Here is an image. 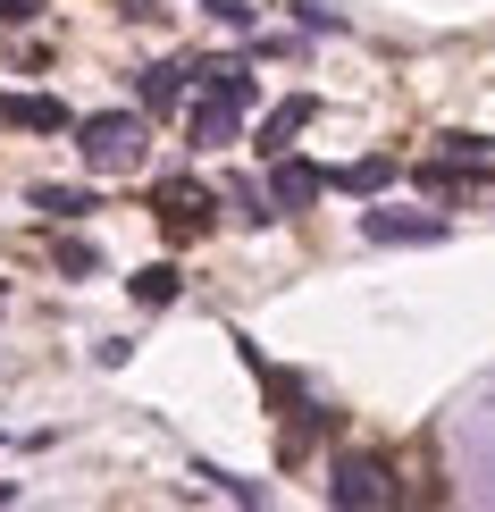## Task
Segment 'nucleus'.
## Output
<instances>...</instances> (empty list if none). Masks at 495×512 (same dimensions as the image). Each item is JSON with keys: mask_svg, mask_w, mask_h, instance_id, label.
<instances>
[{"mask_svg": "<svg viewBox=\"0 0 495 512\" xmlns=\"http://www.w3.org/2000/svg\"><path fill=\"white\" fill-rule=\"evenodd\" d=\"M294 9H303V26H311V34H336V26H344L336 0H294Z\"/></svg>", "mask_w": 495, "mask_h": 512, "instance_id": "dca6fc26", "label": "nucleus"}, {"mask_svg": "<svg viewBox=\"0 0 495 512\" xmlns=\"http://www.w3.org/2000/svg\"><path fill=\"white\" fill-rule=\"evenodd\" d=\"M319 194H328V168H311V160H294V152L269 160V202L277 210H311Z\"/></svg>", "mask_w": 495, "mask_h": 512, "instance_id": "7ed1b4c3", "label": "nucleus"}, {"mask_svg": "<svg viewBox=\"0 0 495 512\" xmlns=\"http://www.w3.org/2000/svg\"><path fill=\"white\" fill-rule=\"evenodd\" d=\"M235 126H244V101H227V93H202L185 110V135L202 143V152H219V143H235Z\"/></svg>", "mask_w": 495, "mask_h": 512, "instance_id": "20e7f679", "label": "nucleus"}, {"mask_svg": "<svg viewBox=\"0 0 495 512\" xmlns=\"http://www.w3.org/2000/svg\"><path fill=\"white\" fill-rule=\"evenodd\" d=\"M135 303H177V269H168V261H152V269H135Z\"/></svg>", "mask_w": 495, "mask_h": 512, "instance_id": "ddd939ff", "label": "nucleus"}, {"mask_svg": "<svg viewBox=\"0 0 495 512\" xmlns=\"http://www.w3.org/2000/svg\"><path fill=\"white\" fill-rule=\"evenodd\" d=\"M76 152H84L93 177L143 168V110H93V118H76Z\"/></svg>", "mask_w": 495, "mask_h": 512, "instance_id": "f257e3e1", "label": "nucleus"}, {"mask_svg": "<svg viewBox=\"0 0 495 512\" xmlns=\"http://www.w3.org/2000/svg\"><path fill=\"white\" fill-rule=\"evenodd\" d=\"M185 76H193V68H177V59H160V68H143V76H135V93H143V110H177V93H185Z\"/></svg>", "mask_w": 495, "mask_h": 512, "instance_id": "1a4fd4ad", "label": "nucleus"}, {"mask_svg": "<svg viewBox=\"0 0 495 512\" xmlns=\"http://www.w3.org/2000/svg\"><path fill=\"white\" fill-rule=\"evenodd\" d=\"M42 17V0H0V26H34Z\"/></svg>", "mask_w": 495, "mask_h": 512, "instance_id": "f3484780", "label": "nucleus"}, {"mask_svg": "<svg viewBox=\"0 0 495 512\" xmlns=\"http://www.w3.org/2000/svg\"><path fill=\"white\" fill-rule=\"evenodd\" d=\"M370 244H445V219H412V210H370L361 219Z\"/></svg>", "mask_w": 495, "mask_h": 512, "instance_id": "0eeeda50", "label": "nucleus"}, {"mask_svg": "<svg viewBox=\"0 0 495 512\" xmlns=\"http://www.w3.org/2000/svg\"><path fill=\"white\" fill-rule=\"evenodd\" d=\"M403 487H395V471H386L378 454H344L336 471H328V504H344V512H378V504H395Z\"/></svg>", "mask_w": 495, "mask_h": 512, "instance_id": "f03ea898", "label": "nucleus"}, {"mask_svg": "<svg viewBox=\"0 0 495 512\" xmlns=\"http://www.w3.org/2000/svg\"><path fill=\"white\" fill-rule=\"evenodd\" d=\"M34 210H42V219H84L93 202H84L76 185H34Z\"/></svg>", "mask_w": 495, "mask_h": 512, "instance_id": "f8f14e48", "label": "nucleus"}, {"mask_svg": "<svg viewBox=\"0 0 495 512\" xmlns=\"http://www.w3.org/2000/svg\"><path fill=\"white\" fill-rule=\"evenodd\" d=\"M386 177H395V160H353V168H328V185H336V194H378Z\"/></svg>", "mask_w": 495, "mask_h": 512, "instance_id": "9d476101", "label": "nucleus"}, {"mask_svg": "<svg viewBox=\"0 0 495 512\" xmlns=\"http://www.w3.org/2000/svg\"><path fill=\"white\" fill-rule=\"evenodd\" d=\"M160 227H168V236H202V227H210V194H202V185H193V177H177V185H160Z\"/></svg>", "mask_w": 495, "mask_h": 512, "instance_id": "39448f33", "label": "nucleus"}, {"mask_svg": "<svg viewBox=\"0 0 495 512\" xmlns=\"http://www.w3.org/2000/svg\"><path fill=\"white\" fill-rule=\"evenodd\" d=\"M193 479H210V487H219V496H235V504H269L261 479H235V471H219V462H193Z\"/></svg>", "mask_w": 495, "mask_h": 512, "instance_id": "9b49d317", "label": "nucleus"}, {"mask_svg": "<svg viewBox=\"0 0 495 512\" xmlns=\"http://www.w3.org/2000/svg\"><path fill=\"white\" fill-rule=\"evenodd\" d=\"M0 504H17V487H9V479H0Z\"/></svg>", "mask_w": 495, "mask_h": 512, "instance_id": "a211bd4d", "label": "nucleus"}, {"mask_svg": "<svg viewBox=\"0 0 495 512\" xmlns=\"http://www.w3.org/2000/svg\"><path fill=\"white\" fill-rule=\"evenodd\" d=\"M311 118H319V101H311V93H294V101H277V110L261 118V160H277V152H286V143L303 135Z\"/></svg>", "mask_w": 495, "mask_h": 512, "instance_id": "6e6552de", "label": "nucleus"}, {"mask_svg": "<svg viewBox=\"0 0 495 512\" xmlns=\"http://www.w3.org/2000/svg\"><path fill=\"white\" fill-rule=\"evenodd\" d=\"M59 269H68V277H93V269H101V252L84 244V236H68V244H59Z\"/></svg>", "mask_w": 495, "mask_h": 512, "instance_id": "2eb2a0df", "label": "nucleus"}, {"mask_svg": "<svg viewBox=\"0 0 495 512\" xmlns=\"http://www.w3.org/2000/svg\"><path fill=\"white\" fill-rule=\"evenodd\" d=\"M0 118L26 126V135H68V126H76V110L59 93H17V101H0Z\"/></svg>", "mask_w": 495, "mask_h": 512, "instance_id": "423d86ee", "label": "nucleus"}, {"mask_svg": "<svg viewBox=\"0 0 495 512\" xmlns=\"http://www.w3.org/2000/svg\"><path fill=\"white\" fill-rule=\"evenodd\" d=\"M227 202H235V219H252V227H261V219H277V202L261 194V185H244V177L227 185Z\"/></svg>", "mask_w": 495, "mask_h": 512, "instance_id": "4468645a", "label": "nucleus"}]
</instances>
